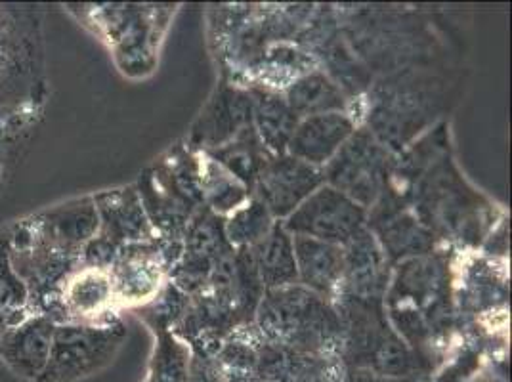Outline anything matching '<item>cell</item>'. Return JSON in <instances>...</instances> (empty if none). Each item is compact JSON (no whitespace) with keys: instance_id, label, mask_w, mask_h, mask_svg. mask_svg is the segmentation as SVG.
<instances>
[{"instance_id":"1","label":"cell","mask_w":512,"mask_h":382,"mask_svg":"<svg viewBox=\"0 0 512 382\" xmlns=\"http://www.w3.org/2000/svg\"><path fill=\"white\" fill-rule=\"evenodd\" d=\"M362 224L363 209L356 201L333 188H321L289 216L287 228L297 235L337 245L352 241Z\"/></svg>"},{"instance_id":"2","label":"cell","mask_w":512,"mask_h":382,"mask_svg":"<svg viewBox=\"0 0 512 382\" xmlns=\"http://www.w3.org/2000/svg\"><path fill=\"white\" fill-rule=\"evenodd\" d=\"M384 165L383 149L373 144L367 134H358L339 149L329 169V178L346 197L367 205L383 184Z\"/></svg>"},{"instance_id":"3","label":"cell","mask_w":512,"mask_h":382,"mask_svg":"<svg viewBox=\"0 0 512 382\" xmlns=\"http://www.w3.org/2000/svg\"><path fill=\"white\" fill-rule=\"evenodd\" d=\"M321 172L295 157L278 159L264 167L258 176L260 203L268 213L287 216L299 209L321 184Z\"/></svg>"},{"instance_id":"4","label":"cell","mask_w":512,"mask_h":382,"mask_svg":"<svg viewBox=\"0 0 512 382\" xmlns=\"http://www.w3.org/2000/svg\"><path fill=\"white\" fill-rule=\"evenodd\" d=\"M354 125L341 113H321L308 117L300 127L295 128L289 149L295 159L308 165H320L329 161L348 136H352Z\"/></svg>"},{"instance_id":"5","label":"cell","mask_w":512,"mask_h":382,"mask_svg":"<svg viewBox=\"0 0 512 382\" xmlns=\"http://www.w3.org/2000/svg\"><path fill=\"white\" fill-rule=\"evenodd\" d=\"M297 272L308 287L329 291L344 272V255L333 243L297 235L293 241Z\"/></svg>"},{"instance_id":"6","label":"cell","mask_w":512,"mask_h":382,"mask_svg":"<svg viewBox=\"0 0 512 382\" xmlns=\"http://www.w3.org/2000/svg\"><path fill=\"white\" fill-rule=\"evenodd\" d=\"M256 251V272L264 283L285 285L299 274L293 241L283 228L276 226L262 241H258Z\"/></svg>"},{"instance_id":"7","label":"cell","mask_w":512,"mask_h":382,"mask_svg":"<svg viewBox=\"0 0 512 382\" xmlns=\"http://www.w3.org/2000/svg\"><path fill=\"white\" fill-rule=\"evenodd\" d=\"M289 107L295 113L321 115L331 113V109L342 107L341 92L323 75H310L300 79L289 90Z\"/></svg>"},{"instance_id":"8","label":"cell","mask_w":512,"mask_h":382,"mask_svg":"<svg viewBox=\"0 0 512 382\" xmlns=\"http://www.w3.org/2000/svg\"><path fill=\"white\" fill-rule=\"evenodd\" d=\"M258 128L262 140L270 148L281 149L289 144L295 128H297V113L281 102L278 98H266L256 109Z\"/></svg>"},{"instance_id":"9","label":"cell","mask_w":512,"mask_h":382,"mask_svg":"<svg viewBox=\"0 0 512 382\" xmlns=\"http://www.w3.org/2000/svg\"><path fill=\"white\" fill-rule=\"evenodd\" d=\"M270 230V213L262 203H251L230 220L228 234L234 243L262 241Z\"/></svg>"},{"instance_id":"10","label":"cell","mask_w":512,"mask_h":382,"mask_svg":"<svg viewBox=\"0 0 512 382\" xmlns=\"http://www.w3.org/2000/svg\"><path fill=\"white\" fill-rule=\"evenodd\" d=\"M207 174L211 178H207L205 188H207V193L213 201L214 209L228 211V209H235V205L243 201L245 193H243V188L239 186V182L235 180L232 172H226V170L213 165Z\"/></svg>"},{"instance_id":"11","label":"cell","mask_w":512,"mask_h":382,"mask_svg":"<svg viewBox=\"0 0 512 382\" xmlns=\"http://www.w3.org/2000/svg\"><path fill=\"white\" fill-rule=\"evenodd\" d=\"M220 159L224 165L230 167V172L234 176H241V178H251L256 169L260 167L256 146H249L245 136H241L235 144H230L228 148L222 149Z\"/></svg>"}]
</instances>
